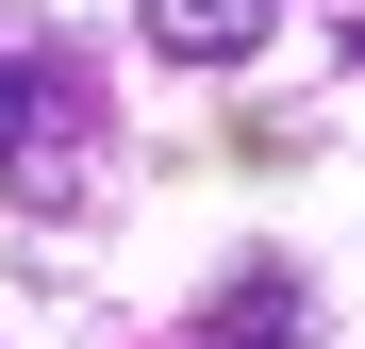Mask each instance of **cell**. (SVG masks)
<instances>
[{
  "mask_svg": "<svg viewBox=\"0 0 365 349\" xmlns=\"http://www.w3.org/2000/svg\"><path fill=\"white\" fill-rule=\"evenodd\" d=\"M100 183V67L83 50H0V200L67 216Z\"/></svg>",
  "mask_w": 365,
  "mask_h": 349,
  "instance_id": "6da1fadb",
  "label": "cell"
},
{
  "mask_svg": "<svg viewBox=\"0 0 365 349\" xmlns=\"http://www.w3.org/2000/svg\"><path fill=\"white\" fill-rule=\"evenodd\" d=\"M266 34H282V0H150V50L166 67H250Z\"/></svg>",
  "mask_w": 365,
  "mask_h": 349,
  "instance_id": "7a4b0ae2",
  "label": "cell"
},
{
  "mask_svg": "<svg viewBox=\"0 0 365 349\" xmlns=\"http://www.w3.org/2000/svg\"><path fill=\"white\" fill-rule=\"evenodd\" d=\"M200 349H299V283H282V266H250V283L200 316Z\"/></svg>",
  "mask_w": 365,
  "mask_h": 349,
  "instance_id": "3957f363",
  "label": "cell"
}]
</instances>
